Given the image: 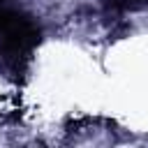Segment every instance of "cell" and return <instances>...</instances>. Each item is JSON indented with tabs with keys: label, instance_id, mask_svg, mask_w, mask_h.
Listing matches in <instances>:
<instances>
[{
	"label": "cell",
	"instance_id": "cell-1",
	"mask_svg": "<svg viewBox=\"0 0 148 148\" xmlns=\"http://www.w3.org/2000/svg\"><path fill=\"white\" fill-rule=\"evenodd\" d=\"M39 44V28L23 14L0 9V58L9 67H21L30 60Z\"/></svg>",
	"mask_w": 148,
	"mask_h": 148
},
{
	"label": "cell",
	"instance_id": "cell-2",
	"mask_svg": "<svg viewBox=\"0 0 148 148\" xmlns=\"http://www.w3.org/2000/svg\"><path fill=\"white\" fill-rule=\"evenodd\" d=\"M106 2L116 12H134V9H141L148 5V0H106Z\"/></svg>",
	"mask_w": 148,
	"mask_h": 148
}]
</instances>
